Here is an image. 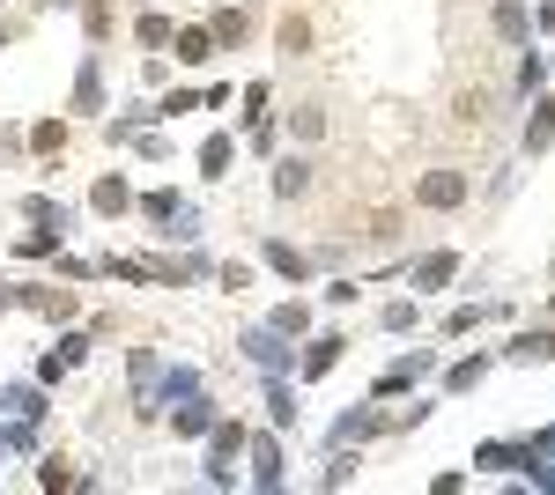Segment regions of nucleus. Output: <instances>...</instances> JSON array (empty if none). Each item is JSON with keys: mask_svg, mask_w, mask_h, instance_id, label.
I'll use <instances>...</instances> for the list:
<instances>
[{"mask_svg": "<svg viewBox=\"0 0 555 495\" xmlns=\"http://www.w3.org/2000/svg\"><path fill=\"white\" fill-rule=\"evenodd\" d=\"M178 60H207V37L200 30H178Z\"/></svg>", "mask_w": 555, "mask_h": 495, "instance_id": "obj_2", "label": "nucleus"}, {"mask_svg": "<svg viewBox=\"0 0 555 495\" xmlns=\"http://www.w3.org/2000/svg\"><path fill=\"white\" fill-rule=\"evenodd\" d=\"M459 200H467V178H452V171L422 178V207H459Z\"/></svg>", "mask_w": 555, "mask_h": 495, "instance_id": "obj_1", "label": "nucleus"}, {"mask_svg": "<svg viewBox=\"0 0 555 495\" xmlns=\"http://www.w3.org/2000/svg\"><path fill=\"white\" fill-rule=\"evenodd\" d=\"M304 37H311V30H304V15H289V23H282V52H304Z\"/></svg>", "mask_w": 555, "mask_h": 495, "instance_id": "obj_3", "label": "nucleus"}]
</instances>
